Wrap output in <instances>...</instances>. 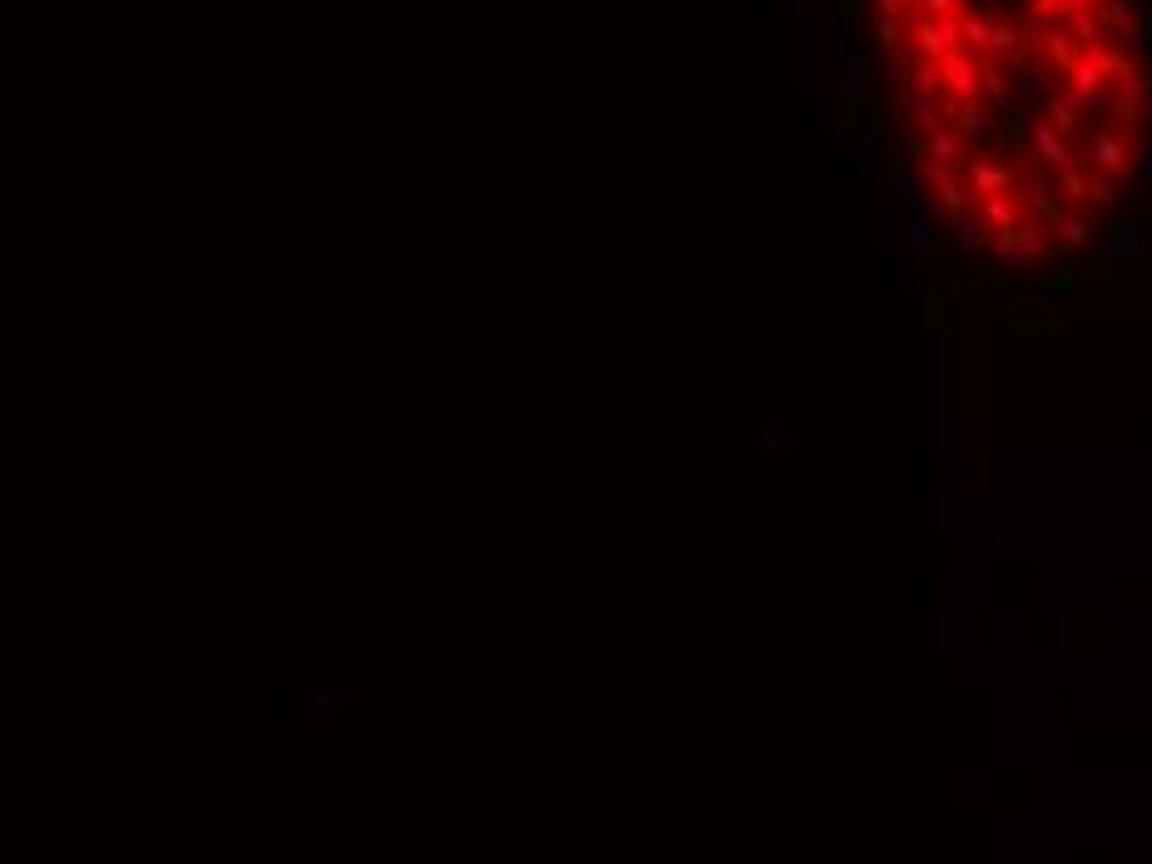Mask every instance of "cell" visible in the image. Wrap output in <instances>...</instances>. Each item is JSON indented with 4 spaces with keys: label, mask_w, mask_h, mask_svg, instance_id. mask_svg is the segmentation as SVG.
<instances>
[{
    "label": "cell",
    "mask_w": 1152,
    "mask_h": 864,
    "mask_svg": "<svg viewBox=\"0 0 1152 864\" xmlns=\"http://www.w3.org/2000/svg\"><path fill=\"white\" fill-rule=\"evenodd\" d=\"M909 40L919 50V60H944L949 50H959V20L954 15H929V10H914L909 15Z\"/></svg>",
    "instance_id": "obj_1"
},
{
    "label": "cell",
    "mask_w": 1152,
    "mask_h": 864,
    "mask_svg": "<svg viewBox=\"0 0 1152 864\" xmlns=\"http://www.w3.org/2000/svg\"><path fill=\"white\" fill-rule=\"evenodd\" d=\"M964 184L974 199H994V194H1013V169H1008L999 154L989 149H969V164H964Z\"/></svg>",
    "instance_id": "obj_2"
},
{
    "label": "cell",
    "mask_w": 1152,
    "mask_h": 864,
    "mask_svg": "<svg viewBox=\"0 0 1152 864\" xmlns=\"http://www.w3.org/2000/svg\"><path fill=\"white\" fill-rule=\"evenodd\" d=\"M939 85H944V95H954V100H974V95H979V60H974L969 50H949V55L939 60Z\"/></svg>",
    "instance_id": "obj_3"
},
{
    "label": "cell",
    "mask_w": 1152,
    "mask_h": 864,
    "mask_svg": "<svg viewBox=\"0 0 1152 864\" xmlns=\"http://www.w3.org/2000/svg\"><path fill=\"white\" fill-rule=\"evenodd\" d=\"M1023 130H1028V149H1033L1043 164L1063 169V164L1073 159V154H1068V140H1063V135H1058V130L1043 120V115H1028V125H1023Z\"/></svg>",
    "instance_id": "obj_4"
},
{
    "label": "cell",
    "mask_w": 1152,
    "mask_h": 864,
    "mask_svg": "<svg viewBox=\"0 0 1152 864\" xmlns=\"http://www.w3.org/2000/svg\"><path fill=\"white\" fill-rule=\"evenodd\" d=\"M1083 149H1088V159H1093V169H1098V174H1123V164H1128V154H1133L1128 140H1123V135H1113V130H1093Z\"/></svg>",
    "instance_id": "obj_5"
},
{
    "label": "cell",
    "mask_w": 1152,
    "mask_h": 864,
    "mask_svg": "<svg viewBox=\"0 0 1152 864\" xmlns=\"http://www.w3.org/2000/svg\"><path fill=\"white\" fill-rule=\"evenodd\" d=\"M974 209H979V224H984V234H989V239H999V234H1008L1013 224H1023V204H1018L1013 194L974 199Z\"/></svg>",
    "instance_id": "obj_6"
},
{
    "label": "cell",
    "mask_w": 1152,
    "mask_h": 864,
    "mask_svg": "<svg viewBox=\"0 0 1152 864\" xmlns=\"http://www.w3.org/2000/svg\"><path fill=\"white\" fill-rule=\"evenodd\" d=\"M1083 60H1088V65H1093L1108 85H1118L1128 70H1138V65L1118 50V40H1108V35H1103V40H1093V45H1083Z\"/></svg>",
    "instance_id": "obj_7"
},
{
    "label": "cell",
    "mask_w": 1152,
    "mask_h": 864,
    "mask_svg": "<svg viewBox=\"0 0 1152 864\" xmlns=\"http://www.w3.org/2000/svg\"><path fill=\"white\" fill-rule=\"evenodd\" d=\"M999 244H1004L1008 264H1028V259H1038V254H1053V244L1038 234V224H1013L1008 234H999Z\"/></svg>",
    "instance_id": "obj_8"
},
{
    "label": "cell",
    "mask_w": 1152,
    "mask_h": 864,
    "mask_svg": "<svg viewBox=\"0 0 1152 864\" xmlns=\"http://www.w3.org/2000/svg\"><path fill=\"white\" fill-rule=\"evenodd\" d=\"M1013 199H1018L1023 209H1033V214H1038V219H1043L1048 229H1053V224H1058V219L1068 214V204H1063V199H1058V194H1053V189H1048L1043 179H1023V189H1018Z\"/></svg>",
    "instance_id": "obj_9"
},
{
    "label": "cell",
    "mask_w": 1152,
    "mask_h": 864,
    "mask_svg": "<svg viewBox=\"0 0 1152 864\" xmlns=\"http://www.w3.org/2000/svg\"><path fill=\"white\" fill-rule=\"evenodd\" d=\"M348 706H353V691H308L303 696V725L323 730L328 720H338Z\"/></svg>",
    "instance_id": "obj_10"
},
{
    "label": "cell",
    "mask_w": 1152,
    "mask_h": 864,
    "mask_svg": "<svg viewBox=\"0 0 1152 864\" xmlns=\"http://www.w3.org/2000/svg\"><path fill=\"white\" fill-rule=\"evenodd\" d=\"M944 120L964 135V140H984L989 135V120H984V105H979V95L974 100H944Z\"/></svg>",
    "instance_id": "obj_11"
},
{
    "label": "cell",
    "mask_w": 1152,
    "mask_h": 864,
    "mask_svg": "<svg viewBox=\"0 0 1152 864\" xmlns=\"http://www.w3.org/2000/svg\"><path fill=\"white\" fill-rule=\"evenodd\" d=\"M1148 95H1152V80L1143 70H1128V75L1113 85V110H1123V120H1138L1143 105H1148Z\"/></svg>",
    "instance_id": "obj_12"
},
{
    "label": "cell",
    "mask_w": 1152,
    "mask_h": 864,
    "mask_svg": "<svg viewBox=\"0 0 1152 864\" xmlns=\"http://www.w3.org/2000/svg\"><path fill=\"white\" fill-rule=\"evenodd\" d=\"M964 154H969V140L954 125H939L934 135H924V159H934V164H959Z\"/></svg>",
    "instance_id": "obj_13"
},
{
    "label": "cell",
    "mask_w": 1152,
    "mask_h": 864,
    "mask_svg": "<svg viewBox=\"0 0 1152 864\" xmlns=\"http://www.w3.org/2000/svg\"><path fill=\"white\" fill-rule=\"evenodd\" d=\"M1058 30L1083 50V45H1093V40H1103V25H1098V15L1093 10H1068L1063 5V15H1058Z\"/></svg>",
    "instance_id": "obj_14"
},
{
    "label": "cell",
    "mask_w": 1152,
    "mask_h": 864,
    "mask_svg": "<svg viewBox=\"0 0 1152 864\" xmlns=\"http://www.w3.org/2000/svg\"><path fill=\"white\" fill-rule=\"evenodd\" d=\"M894 105L909 115V125H914L919 135H934V130L944 125V115L934 110V100H924V95H914V90H909V95H894Z\"/></svg>",
    "instance_id": "obj_15"
},
{
    "label": "cell",
    "mask_w": 1152,
    "mask_h": 864,
    "mask_svg": "<svg viewBox=\"0 0 1152 864\" xmlns=\"http://www.w3.org/2000/svg\"><path fill=\"white\" fill-rule=\"evenodd\" d=\"M934 194H939V204H944V214H949V224H954V219H964V214L974 209V194H969V184H964V174H949V179H944V184H939Z\"/></svg>",
    "instance_id": "obj_16"
},
{
    "label": "cell",
    "mask_w": 1152,
    "mask_h": 864,
    "mask_svg": "<svg viewBox=\"0 0 1152 864\" xmlns=\"http://www.w3.org/2000/svg\"><path fill=\"white\" fill-rule=\"evenodd\" d=\"M1058 199H1063V204H1078V199H1088V174H1083V154H1078V159H1068V164L1058 169Z\"/></svg>",
    "instance_id": "obj_17"
},
{
    "label": "cell",
    "mask_w": 1152,
    "mask_h": 864,
    "mask_svg": "<svg viewBox=\"0 0 1152 864\" xmlns=\"http://www.w3.org/2000/svg\"><path fill=\"white\" fill-rule=\"evenodd\" d=\"M909 90L914 95H924V100H934V95H944V85H939V65L934 60H909Z\"/></svg>",
    "instance_id": "obj_18"
},
{
    "label": "cell",
    "mask_w": 1152,
    "mask_h": 864,
    "mask_svg": "<svg viewBox=\"0 0 1152 864\" xmlns=\"http://www.w3.org/2000/svg\"><path fill=\"white\" fill-rule=\"evenodd\" d=\"M1098 25H1103V35H1123L1128 25H1133V10H1128V0H1103L1098 10Z\"/></svg>",
    "instance_id": "obj_19"
},
{
    "label": "cell",
    "mask_w": 1152,
    "mask_h": 864,
    "mask_svg": "<svg viewBox=\"0 0 1152 864\" xmlns=\"http://www.w3.org/2000/svg\"><path fill=\"white\" fill-rule=\"evenodd\" d=\"M1063 80H1068L1063 90H1083V95H1098V90H1108V80H1103V75H1098V70H1093L1083 55H1078V65H1073Z\"/></svg>",
    "instance_id": "obj_20"
},
{
    "label": "cell",
    "mask_w": 1152,
    "mask_h": 864,
    "mask_svg": "<svg viewBox=\"0 0 1152 864\" xmlns=\"http://www.w3.org/2000/svg\"><path fill=\"white\" fill-rule=\"evenodd\" d=\"M1043 120H1048V125H1053L1058 135H1063V140H1073V130H1078V110H1073V105H1068L1063 95H1053V100H1048Z\"/></svg>",
    "instance_id": "obj_21"
},
{
    "label": "cell",
    "mask_w": 1152,
    "mask_h": 864,
    "mask_svg": "<svg viewBox=\"0 0 1152 864\" xmlns=\"http://www.w3.org/2000/svg\"><path fill=\"white\" fill-rule=\"evenodd\" d=\"M1118 189H1123V174H1093V179H1088V204L1113 209V204H1118Z\"/></svg>",
    "instance_id": "obj_22"
},
{
    "label": "cell",
    "mask_w": 1152,
    "mask_h": 864,
    "mask_svg": "<svg viewBox=\"0 0 1152 864\" xmlns=\"http://www.w3.org/2000/svg\"><path fill=\"white\" fill-rule=\"evenodd\" d=\"M1053 229H1058V234H1063V244H1068V249H1078V244H1088V234H1093V229H1088V219H1083V214H1063V219H1058V224H1053Z\"/></svg>",
    "instance_id": "obj_23"
},
{
    "label": "cell",
    "mask_w": 1152,
    "mask_h": 864,
    "mask_svg": "<svg viewBox=\"0 0 1152 864\" xmlns=\"http://www.w3.org/2000/svg\"><path fill=\"white\" fill-rule=\"evenodd\" d=\"M1148 45H1152V30H1148V25H1128V30L1118 35V50H1123L1128 60H1133V55H1143Z\"/></svg>",
    "instance_id": "obj_24"
},
{
    "label": "cell",
    "mask_w": 1152,
    "mask_h": 864,
    "mask_svg": "<svg viewBox=\"0 0 1152 864\" xmlns=\"http://www.w3.org/2000/svg\"><path fill=\"white\" fill-rule=\"evenodd\" d=\"M954 229H959V244H964L969 254H979V244L989 239V234H984V224H974L969 214H964V219H954Z\"/></svg>",
    "instance_id": "obj_25"
},
{
    "label": "cell",
    "mask_w": 1152,
    "mask_h": 864,
    "mask_svg": "<svg viewBox=\"0 0 1152 864\" xmlns=\"http://www.w3.org/2000/svg\"><path fill=\"white\" fill-rule=\"evenodd\" d=\"M874 15H884V20H904L909 25V0H874Z\"/></svg>",
    "instance_id": "obj_26"
},
{
    "label": "cell",
    "mask_w": 1152,
    "mask_h": 864,
    "mask_svg": "<svg viewBox=\"0 0 1152 864\" xmlns=\"http://www.w3.org/2000/svg\"><path fill=\"white\" fill-rule=\"evenodd\" d=\"M924 10H929V15H954V20H959V15H964V0H924Z\"/></svg>",
    "instance_id": "obj_27"
},
{
    "label": "cell",
    "mask_w": 1152,
    "mask_h": 864,
    "mask_svg": "<svg viewBox=\"0 0 1152 864\" xmlns=\"http://www.w3.org/2000/svg\"><path fill=\"white\" fill-rule=\"evenodd\" d=\"M909 249H914V254H929V239H924V224H919V219L909 224Z\"/></svg>",
    "instance_id": "obj_28"
},
{
    "label": "cell",
    "mask_w": 1152,
    "mask_h": 864,
    "mask_svg": "<svg viewBox=\"0 0 1152 864\" xmlns=\"http://www.w3.org/2000/svg\"><path fill=\"white\" fill-rule=\"evenodd\" d=\"M909 10H924V0H909Z\"/></svg>",
    "instance_id": "obj_29"
}]
</instances>
